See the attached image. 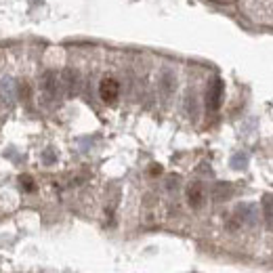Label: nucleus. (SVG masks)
<instances>
[{
  "label": "nucleus",
  "mask_w": 273,
  "mask_h": 273,
  "mask_svg": "<svg viewBox=\"0 0 273 273\" xmlns=\"http://www.w3.org/2000/svg\"><path fill=\"white\" fill-rule=\"evenodd\" d=\"M223 80L221 78H212L208 84V91H206V107H208V112H216L218 107H221L223 103Z\"/></svg>",
  "instance_id": "1"
},
{
  "label": "nucleus",
  "mask_w": 273,
  "mask_h": 273,
  "mask_svg": "<svg viewBox=\"0 0 273 273\" xmlns=\"http://www.w3.org/2000/svg\"><path fill=\"white\" fill-rule=\"evenodd\" d=\"M99 97L103 103H114L116 99L120 97V82L116 78H103L99 82Z\"/></svg>",
  "instance_id": "2"
},
{
  "label": "nucleus",
  "mask_w": 273,
  "mask_h": 273,
  "mask_svg": "<svg viewBox=\"0 0 273 273\" xmlns=\"http://www.w3.org/2000/svg\"><path fill=\"white\" fill-rule=\"evenodd\" d=\"M206 200V191H204V185L202 183H191L187 187V202H189L191 208H200Z\"/></svg>",
  "instance_id": "3"
},
{
  "label": "nucleus",
  "mask_w": 273,
  "mask_h": 273,
  "mask_svg": "<svg viewBox=\"0 0 273 273\" xmlns=\"http://www.w3.org/2000/svg\"><path fill=\"white\" fill-rule=\"evenodd\" d=\"M233 193V187L229 183H216L212 187V200L216 202H223V200H229Z\"/></svg>",
  "instance_id": "4"
},
{
  "label": "nucleus",
  "mask_w": 273,
  "mask_h": 273,
  "mask_svg": "<svg viewBox=\"0 0 273 273\" xmlns=\"http://www.w3.org/2000/svg\"><path fill=\"white\" fill-rule=\"evenodd\" d=\"M263 216L269 225H273V193L263 196Z\"/></svg>",
  "instance_id": "5"
},
{
  "label": "nucleus",
  "mask_w": 273,
  "mask_h": 273,
  "mask_svg": "<svg viewBox=\"0 0 273 273\" xmlns=\"http://www.w3.org/2000/svg\"><path fill=\"white\" fill-rule=\"evenodd\" d=\"M246 164V155L244 153H238L236 158H233V168H244Z\"/></svg>",
  "instance_id": "6"
}]
</instances>
